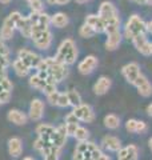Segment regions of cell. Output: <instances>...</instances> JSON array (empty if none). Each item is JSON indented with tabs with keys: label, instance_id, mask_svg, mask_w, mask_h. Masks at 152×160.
Returning <instances> with one entry per match:
<instances>
[{
	"label": "cell",
	"instance_id": "obj_24",
	"mask_svg": "<svg viewBox=\"0 0 152 160\" xmlns=\"http://www.w3.org/2000/svg\"><path fill=\"white\" fill-rule=\"evenodd\" d=\"M8 120L11 123L16 124V126H23V124L27 123V116L19 109H11L8 112Z\"/></svg>",
	"mask_w": 152,
	"mask_h": 160
},
{
	"label": "cell",
	"instance_id": "obj_27",
	"mask_svg": "<svg viewBox=\"0 0 152 160\" xmlns=\"http://www.w3.org/2000/svg\"><path fill=\"white\" fill-rule=\"evenodd\" d=\"M51 24H53L58 28H64L68 24V16L63 12H58L53 16H51Z\"/></svg>",
	"mask_w": 152,
	"mask_h": 160
},
{
	"label": "cell",
	"instance_id": "obj_49",
	"mask_svg": "<svg viewBox=\"0 0 152 160\" xmlns=\"http://www.w3.org/2000/svg\"><path fill=\"white\" fill-rule=\"evenodd\" d=\"M47 3L48 4H52V6H53V4H56V0H47Z\"/></svg>",
	"mask_w": 152,
	"mask_h": 160
},
{
	"label": "cell",
	"instance_id": "obj_10",
	"mask_svg": "<svg viewBox=\"0 0 152 160\" xmlns=\"http://www.w3.org/2000/svg\"><path fill=\"white\" fill-rule=\"evenodd\" d=\"M140 73H141V71H140V67L138 63H128L121 68V75H123L124 79L129 84H134Z\"/></svg>",
	"mask_w": 152,
	"mask_h": 160
},
{
	"label": "cell",
	"instance_id": "obj_31",
	"mask_svg": "<svg viewBox=\"0 0 152 160\" xmlns=\"http://www.w3.org/2000/svg\"><path fill=\"white\" fill-rule=\"evenodd\" d=\"M65 93H67L69 106H72V107L75 108V107H78V106H80V104H82V98H80L79 92L73 91V89H69V91H67Z\"/></svg>",
	"mask_w": 152,
	"mask_h": 160
},
{
	"label": "cell",
	"instance_id": "obj_7",
	"mask_svg": "<svg viewBox=\"0 0 152 160\" xmlns=\"http://www.w3.org/2000/svg\"><path fill=\"white\" fill-rule=\"evenodd\" d=\"M19 59L22 60L28 68H38L40 62H42V58H40L38 53L29 51V49H20Z\"/></svg>",
	"mask_w": 152,
	"mask_h": 160
},
{
	"label": "cell",
	"instance_id": "obj_50",
	"mask_svg": "<svg viewBox=\"0 0 152 160\" xmlns=\"http://www.w3.org/2000/svg\"><path fill=\"white\" fill-rule=\"evenodd\" d=\"M23 160H33V159H32V158H29V156H28V158H24Z\"/></svg>",
	"mask_w": 152,
	"mask_h": 160
},
{
	"label": "cell",
	"instance_id": "obj_38",
	"mask_svg": "<svg viewBox=\"0 0 152 160\" xmlns=\"http://www.w3.org/2000/svg\"><path fill=\"white\" fill-rule=\"evenodd\" d=\"M79 127V124L78 123H65V128H67V133L68 135H72L73 136V133L76 131V128Z\"/></svg>",
	"mask_w": 152,
	"mask_h": 160
},
{
	"label": "cell",
	"instance_id": "obj_22",
	"mask_svg": "<svg viewBox=\"0 0 152 160\" xmlns=\"http://www.w3.org/2000/svg\"><path fill=\"white\" fill-rule=\"evenodd\" d=\"M120 42H121V32L120 31L108 33L107 40H105V48H107L108 51H115V49L119 47Z\"/></svg>",
	"mask_w": 152,
	"mask_h": 160
},
{
	"label": "cell",
	"instance_id": "obj_52",
	"mask_svg": "<svg viewBox=\"0 0 152 160\" xmlns=\"http://www.w3.org/2000/svg\"><path fill=\"white\" fill-rule=\"evenodd\" d=\"M151 53H152V43H151Z\"/></svg>",
	"mask_w": 152,
	"mask_h": 160
},
{
	"label": "cell",
	"instance_id": "obj_21",
	"mask_svg": "<svg viewBox=\"0 0 152 160\" xmlns=\"http://www.w3.org/2000/svg\"><path fill=\"white\" fill-rule=\"evenodd\" d=\"M101 144L105 149H108L111 152H118L119 149L121 148V143L120 140L116 138V136H112V135H107L104 136L103 140H101Z\"/></svg>",
	"mask_w": 152,
	"mask_h": 160
},
{
	"label": "cell",
	"instance_id": "obj_8",
	"mask_svg": "<svg viewBox=\"0 0 152 160\" xmlns=\"http://www.w3.org/2000/svg\"><path fill=\"white\" fill-rule=\"evenodd\" d=\"M73 115L78 120H82V122H85V123H92L95 120V112L92 111V108H91L88 104H80V106L75 107L73 108Z\"/></svg>",
	"mask_w": 152,
	"mask_h": 160
},
{
	"label": "cell",
	"instance_id": "obj_46",
	"mask_svg": "<svg viewBox=\"0 0 152 160\" xmlns=\"http://www.w3.org/2000/svg\"><path fill=\"white\" fill-rule=\"evenodd\" d=\"M147 28H148V32H151V33H152V22L147 23Z\"/></svg>",
	"mask_w": 152,
	"mask_h": 160
},
{
	"label": "cell",
	"instance_id": "obj_14",
	"mask_svg": "<svg viewBox=\"0 0 152 160\" xmlns=\"http://www.w3.org/2000/svg\"><path fill=\"white\" fill-rule=\"evenodd\" d=\"M139 159V148L135 144H129L118 151V160H138Z\"/></svg>",
	"mask_w": 152,
	"mask_h": 160
},
{
	"label": "cell",
	"instance_id": "obj_53",
	"mask_svg": "<svg viewBox=\"0 0 152 160\" xmlns=\"http://www.w3.org/2000/svg\"><path fill=\"white\" fill-rule=\"evenodd\" d=\"M0 75H3V73H2V72H0Z\"/></svg>",
	"mask_w": 152,
	"mask_h": 160
},
{
	"label": "cell",
	"instance_id": "obj_41",
	"mask_svg": "<svg viewBox=\"0 0 152 160\" xmlns=\"http://www.w3.org/2000/svg\"><path fill=\"white\" fill-rule=\"evenodd\" d=\"M9 60H8V56H4V55H0V66L6 68L8 66Z\"/></svg>",
	"mask_w": 152,
	"mask_h": 160
},
{
	"label": "cell",
	"instance_id": "obj_25",
	"mask_svg": "<svg viewBox=\"0 0 152 160\" xmlns=\"http://www.w3.org/2000/svg\"><path fill=\"white\" fill-rule=\"evenodd\" d=\"M53 132H55V128L52 126H49V124H39L36 128V133L39 135V138L48 140V142H51V136H52Z\"/></svg>",
	"mask_w": 152,
	"mask_h": 160
},
{
	"label": "cell",
	"instance_id": "obj_15",
	"mask_svg": "<svg viewBox=\"0 0 152 160\" xmlns=\"http://www.w3.org/2000/svg\"><path fill=\"white\" fill-rule=\"evenodd\" d=\"M132 42H134L135 48L138 49L140 53L145 55V56H148V55H152V53H151V43L148 42V39L145 38V35H140V36L134 38Z\"/></svg>",
	"mask_w": 152,
	"mask_h": 160
},
{
	"label": "cell",
	"instance_id": "obj_45",
	"mask_svg": "<svg viewBox=\"0 0 152 160\" xmlns=\"http://www.w3.org/2000/svg\"><path fill=\"white\" fill-rule=\"evenodd\" d=\"M147 112H148L149 116H152V104H149V106L147 107Z\"/></svg>",
	"mask_w": 152,
	"mask_h": 160
},
{
	"label": "cell",
	"instance_id": "obj_33",
	"mask_svg": "<svg viewBox=\"0 0 152 160\" xmlns=\"http://www.w3.org/2000/svg\"><path fill=\"white\" fill-rule=\"evenodd\" d=\"M79 33H80V36H82V38L88 39V38L95 36V35H96V31H95L92 27H89L88 24H83V26L80 27V29H79Z\"/></svg>",
	"mask_w": 152,
	"mask_h": 160
},
{
	"label": "cell",
	"instance_id": "obj_2",
	"mask_svg": "<svg viewBox=\"0 0 152 160\" xmlns=\"http://www.w3.org/2000/svg\"><path fill=\"white\" fill-rule=\"evenodd\" d=\"M76 58H78V48H76L75 42L72 39H65L60 44L55 59L65 66H69V64H73L76 62Z\"/></svg>",
	"mask_w": 152,
	"mask_h": 160
},
{
	"label": "cell",
	"instance_id": "obj_42",
	"mask_svg": "<svg viewBox=\"0 0 152 160\" xmlns=\"http://www.w3.org/2000/svg\"><path fill=\"white\" fill-rule=\"evenodd\" d=\"M132 2L140 4V6H152V0H132Z\"/></svg>",
	"mask_w": 152,
	"mask_h": 160
},
{
	"label": "cell",
	"instance_id": "obj_26",
	"mask_svg": "<svg viewBox=\"0 0 152 160\" xmlns=\"http://www.w3.org/2000/svg\"><path fill=\"white\" fill-rule=\"evenodd\" d=\"M16 27L20 29V32H22L23 36L31 38V35H32V24H31V22H29L28 18H22L19 20Z\"/></svg>",
	"mask_w": 152,
	"mask_h": 160
},
{
	"label": "cell",
	"instance_id": "obj_48",
	"mask_svg": "<svg viewBox=\"0 0 152 160\" xmlns=\"http://www.w3.org/2000/svg\"><path fill=\"white\" fill-rule=\"evenodd\" d=\"M148 146H149V149H151V152H152V138L148 140Z\"/></svg>",
	"mask_w": 152,
	"mask_h": 160
},
{
	"label": "cell",
	"instance_id": "obj_30",
	"mask_svg": "<svg viewBox=\"0 0 152 160\" xmlns=\"http://www.w3.org/2000/svg\"><path fill=\"white\" fill-rule=\"evenodd\" d=\"M12 66H13V69H15V72H16V75H18V76H20V78L27 76L28 72H29V68L25 66V64L20 59L15 60V62L12 63Z\"/></svg>",
	"mask_w": 152,
	"mask_h": 160
},
{
	"label": "cell",
	"instance_id": "obj_4",
	"mask_svg": "<svg viewBox=\"0 0 152 160\" xmlns=\"http://www.w3.org/2000/svg\"><path fill=\"white\" fill-rule=\"evenodd\" d=\"M148 32V28H147V23L141 19L139 15H132L125 23L124 27V36L127 39L132 40L136 36H140V35H145Z\"/></svg>",
	"mask_w": 152,
	"mask_h": 160
},
{
	"label": "cell",
	"instance_id": "obj_23",
	"mask_svg": "<svg viewBox=\"0 0 152 160\" xmlns=\"http://www.w3.org/2000/svg\"><path fill=\"white\" fill-rule=\"evenodd\" d=\"M22 151H23V144H22V140L19 138H12L9 139L8 142V152L11 156L13 158H18L22 155Z\"/></svg>",
	"mask_w": 152,
	"mask_h": 160
},
{
	"label": "cell",
	"instance_id": "obj_51",
	"mask_svg": "<svg viewBox=\"0 0 152 160\" xmlns=\"http://www.w3.org/2000/svg\"><path fill=\"white\" fill-rule=\"evenodd\" d=\"M25 2H27V3H31V2H33V0H25Z\"/></svg>",
	"mask_w": 152,
	"mask_h": 160
},
{
	"label": "cell",
	"instance_id": "obj_29",
	"mask_svg": "<svg viewBox=\"0 0 152 160\" xmlns=\"http://www.w3.org/2000/svg\"><path fill=\"white\" fill-rule=\"evenodd\" d=\"M104 126L109 129H116L120 127V118L115 113H109L104 118Z\"/></svg>",
	"mask_w": 152,
	"mask_h": 160
},
{
	"label": "cell",
	"instance_id": "obj_28",
	"mask_svg": "<svg viewBox=\"0 0 152 160\" xmlns=\"http://www.w3.org/2000/svg\"><path fill=\"white\" fill-rule=\"evenodd\" d=\"M22 18L23 16L19 12H12V13H9L8 16L6 18V20H4V23H3V26L7 27V28L15 29V28H16V26H18V23H19V20L22 19Z\"/></svg>",
	"mask_w": 152,
	"mask_h": 160
},
{
	"label": "cell",
	"instance_id": "obj_34",
	"mask_svg": "<svg viewBox=\"0 0 152 160\" xmlns=\"http://www.w3.org/2000/svg\"><path fill=\"white\" fill-rule=\"evenodd\" d=\"M59 153H60V148L52 147L44 158H45V160H59Z\"/></svg>",
	"mask_w": 152,
	"mask_h": 160
},
{
	"label": "cell",
	"instance_id": "obj_44",
	"mask_svg": "<svg viewBox=\"0 0 152 160\" xmlns=\"http://www.w3.org/2000/svg\"><path fill=\"white\" fill-rule=\"evenodd\" d=\"M69 2V0H56V4H62V6H63V4H67Z\"/></svg>",
	"mask_w": 152,
	"mask_h": 160
},
{
	"label": "cell",
	"instance_id": "obj_6",
	"mask_svg": "<svg viewBox=\"0 0 152 160\" xmlns=\"http://www.w3.org/2000/svg\"><path fill=\"white\" fill-rule=\"evenodd\" d=\"M31 39L33 40L35 46L39 49H48L51 43H52V33L49 29H45L43 32H36L31 35Z\"/></svg>",
	"mask_w": 152,
	"mask_h": 160
},
{
	"label": "cell",
	"instance_id": "obj_35",
	"mask_svg": "<svg viewBox=\"0 0 152 160\" xmlns=\"http://www.w3.org/2000/svg\"><path fill=\"white\" fill-rule=\"evenodd\" d=\"M29 7H31L32 12H42L43 11V0H33V2L29 3Z\"/></svg>",
	"mask_w": 152,
	"mask_h": 160
},
{
	"label": "cell",
	"instance_id": "obj_47",
	"mask_svg": "<svg viewBox=\"0 0 152 160\" xmlns=\"http://www.w3.org/2000/svg\"><path fill=\"white\" fill-rule=\"evenodd\" d=\"M76 3H79V4H83V3H87L88 0H75Z\"/></svg>",
	"mask_w": 152,
	"mask_h": 160
},
{
	"label": "cell",
	"instance_id": "obj_16",
	"mask_svg": "<svg viewBox=\"0 0 152 160\" xmlns=\"http://www.w3.org/2000/svg\"><path fill=\"white\" fill-rule=\"evenodd\" d=\"M44 113V103L40 99H35L31 102V106H29V118L35 122H38L43 118Z\"/></svg>",
	"mask_w": 152,
	"mask_h": 160
},
{
	"label": "cell",
	"instance_id": "obj_11",
	"mask_svg": "<svg viewBox=\"0 0 152 160\" xmlns=\"http://www.w3.org/2000/svg\"><path fill=\"white\" fill-rule=\"evenodd\" d=\"M98 64H99L98 58L94 56V55H88V56H85L82 62L79 63L78 69L82 75H89L95 71V68L98 67Z\"/></svg>",
	"mask_w": 152,
	"mask_h": 160
},
{
	"label": "cell",
	"instance_id": "obj_18",
	"mask_svg": "<svg viewBox=\"0 0 152 160\" xmlns=\"http://www.w3.org/2000/svg\"><path fill=\"white\" fill-rule=\"evenodd\" d=\"M48 98V102L53 106H58V107H68L69 106V102H68V98H67V93H62V92H58L55 91L52 93H48L47 95Z\"/></svg>",
	"mask_w": 152,
	"mask_h": 160
},
{
	"label": "cell",
	"instance_id": "obj_39",
	"mask_svg": "<svg viewBox=\"0 0 152 160\" xmlns=\"http://www.w3.org/2000/svg\"><path fill=\"white\" fill-rule=\"evenodd\" d=\"M0 55H4V56H8L9 55V49L6 44L3 43V40L0 39Z\"/></svg>",
	"mask_w": 152,
	"mask_h": 160
},
{
	"label": "cell",
	"instance_id": "obj_19",
	"mask_svg": "<svg viewBox=\"0 0 152 160\" xmlns=\"http://www.w3.org/2000/svg\"><path fill=\"white\" fill-rule=\"evenodd\" d=\"M125 129L132 133H144L147 129H148V126H147V123L141 122V120L129 119V120H127V123H125Z\"/></svg>",
	"mask_w": 152,
	"mask_h": 160
},
{
	"label": "cell",
	"instance_id": "obj_17",
	"mask_svg": "<svg viewBox=\"0 0 152 160\" xmlns=\"http://www.w3.org/2000/svg\"><path fill=\"white\" fill-rule=\"evenodd\" d=\"M85 24H88L89 27H92L96 33L105 32V22L101 19L99 15H88L85 18Z\"/></svg>",
	"mask_w": 152,
	"mask_h": 160
},
{
	"label": "cell",
	"instance_id": "obj_43",
	"mask_svg": "<svg viewBox=\"0 0 152 160\" xmlns=\"http://www.w3.org/2000/svg\"><path fill=\"white\" fill-rule=\"evenodd\" d=\"M95 160H111V158L108 156V155H104L103 152H101V155L98 158V159H95Z\"/></svg>",
	"mask_w": 152,
	"mask_h": 160
},
{
	"label": "cell",
	"instance_id": "obj_13",
	"mask_svg": "<svg viewBox=\"0 0 152 160\" xmlns=\"http://www.w3.org/2000/svg\"><path fill=\"white\" fill-rule=\"evenodd\" d=\"M67 128H65V124L63 126H60L58 128H55V132L52 133V136H51V143H52L53 147L56 148H62L64 144H65V140H67Z\"/></svg>",
	"mask_w": 152,
	"mask_h": 160
},
{
	"label": "cell",
	"instance_id": "obj_12",
	"mask_svg": "<svg viewBox=\"0 0 152 160\" xmlns=\"http://www.w3.org/2000/svg\"><path fill=\"white\" fill-rule=\"evenodd\" d=\"M132 86H135L138 88V92H139V95H141V96L148 98L152 95V84L149 83V80L147 79L143 73L139 75V78L135 80V83Z\"/></svg>",
	"mask_w": 152,
	"mask_h": 160
},
{
	"label": "cell",
	"instance_id": "obj_20",
	"mask_svg": "<svg viewBox=\"0 0 152 160\" xmlns=\"http://www.w3.org/2000/svg\"><path fill=\"white\" fill-rule=\"evenodd\" d=\"M111 86H112V82H111V79L107 78V76H100L98 79V82L95 83L94 86V92L96 95H104L109 91Z\"/></svg>",
	"mask_w": 152,
	"mask_h": 160
},
{
	"label": "cell",
	"instance_id": "obj_36",
	"mask_svg": "<svg viewBox=\"0 0 152 160\" xmlns=\"http://www.w3.org/2000/svg\"><path fill=\"white\" fill-rule=\"evenodd\" d=\"M12 89V83L8 80V78L6 76L2 82H0V92H3V91H11Z\"/></svg>",
	"mask_w": 152,
	"mask_h": 160
},
{
	"label": "cell",
	"instance_id": "obj_40",
	"mask_svg": "<svg viewBox=\"0 0 152 160\" xmlns=\"http://www.w3.org/2000/svg\"><path fill=\"white\" fill-rule=\"evenodd\" d=\"M78 122L79 120L73 115V112H71V113H68L67 116H65V123H78Z\"/></svg>",
	"mask_w": 152,
	"mask_h": 160
},
{
	"label": "cell",
	"instance_id": "obj_32",
	"mask_svg": "<svg viewBox=\"0 0 152 160\" xmlns=\"http://www.w3.org/2000/svg\"><path fill=\"white\" fill-rule=\"evenodd\" d=\"M73 136L76 140H79V142H87L89 132H88V129H85L84 127H78L73 133Z\"/></svg>",
	"mask_w": 152,
	"mask_h": 160
},
{
	"label": "cell",
	"instance_id": "obj_5",
	"mask_svg": "<svg viewBox=\"0 0 152 160\" xmlns=\"http://www.w3.org/2000/svg\"><path fill=\"white\" fill-rule=\"evenodd\" d=\"M29 86L36 88V89H40L42 92L44 93H52L55 91H58L56 89V83H51L48 82L47 79L42 78L40 75H33V76H31V79H29Z\"/></svg>",
	"mask_w": 152,
	"mask_h": 160
},
{
	"label": "cell",
	"instance_id": "obj_37",
	"mask_svg": "<svg viewBox=\"0 0 152 160\" xmlns=\"http://www.w3.org/2000/svg\"><path fill=\"white\" fill-rule=\"evenodd\" d=\"M11 99V91H3L0 92V104H6Z\"/></svg>",
	"mask_w": 152,
	"mask_h": 160
},
{
	"label": "cell",
	"instance_id": "obj_9",
	"mask_svg": "<svg viewBox=\"0 0 152 160\" xmlns=\"http://www.w3.org/2000/svg\"><path fill=\"white\" fill-rule=\"evenodd\" d=\"M99 16L104 20V22H108V20H112L119 18V12H118V8L111 2H103L99 7Z\"/></svg>",
	"mask_w": 152,
	"mask_h": 160
},
{
	"label": "cell",
	"instance_id": "obj_3",
	"mask_svg": "<svg viewBox=\"0 0 152 160\" xmlns=\"http://www.w3.org/2000/svg\"><path fill=\"white\" fill-rule=\"evenodd\" d=\"M100 155H101L100 148L95 143L79 142L73 152V160H95Z\"/></svg>",
	"mask_w": 152,
	"mask_h": 160
},
{
	"label": "cell",
	"instance_id": "obj_1",
	"mask_svg": "<svg viewBox=\"0 0 152 160\" xmlns=\"http://www.w3.org/2000/svg\"><path fill=\"white\" fill-rule=\"evenodd\" d=\"M39 71H45L48 73V80L52 83L62 82L64 78H67L68 69L65 68V64L58 62L55 58H45L42 59L39 67Z\"/></svg>",
	"mask_w": 152,
	"mask_h": 160
}]
</instances>
